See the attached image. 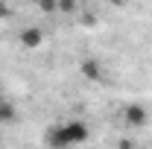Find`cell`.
Instances as JSON below:
<instances>
[{"mask_svg":"<svg viewBox=\"0 0 152 149\" xmlns=\"http://www.w3.org/2000/svg\"><path fill=\"white\" fill-rule=\"evenodd\" d=\"M85 140H88V126L82 120H70V123H61L47 131V143H53V146H73V143H85Z\"/></svg>","mask_w":152,"mask_h":149,"instance_id":"obj_1","label":"cell"},{"mask_svg":"<svg viewBox=\"0 0 152 149\" xmlns=\"http://www.w3.org/2000/svg\"><path fill=\"white\" fill-rule=\"evenodd\" d=\"M149 123V111H146V105H140V102H129L126 108H123V126H129V129H143Z\"/></svg>","mask_w":152,"mask_h":149,"instance_id":"obj_2","label":"cell"},{"mask_svg":"<svg viewBox=\"0 0 152 149\" xmlns=\"http://www.w3.org/2000/svg\"><path fill=\"white\" fill-rule=\"evenodd\" d=\"M79 73H82V79H88V82H102L105 79V67L99 64V58H85L79 64Z\"/></svg>","mask_w":152,"mask_h":149,"instance_id":"obj_3","label":"cell"},{"mask_svg":"<svg viewBox=\"0 0 152 149\" xmlns=\"http://www.w3.org/2000/svg\"><path fill=\"white\" fill-rule=\"evenodd\" d=\"M18 41L26 47V50H38L41 41H44V32H41L38 26H26V29H20V32H18Z\"/></svg>","mask_w":152,"mask_h":149,"instance_id":"obj_4","label":"cell"},{"mask_svg":"<svg viewBox=\"0 0 152 149\" xmlns=\"http://www.w3.org/2000/svg\"><path fill=\"white\" fill-rule=\"evenodd\" d=\"M15 120H18V108H15V102L3 99V102H0V126H9V123H15Z\"/></svg>","mask_w":152,"mask_h":149,"instance_id":"obj_5","label":"cell"},{"mask_svg":"<svg viewBox=\"0 0 152 149\" xmlns=\"http://www.w3.org/2000/svg\"><path fill=\"white\" fill-rule=\"evenodd\" d=\"M35 6L44 12V15H53V12H58V0H35Z\"/></svg>","mask_w":152,"mask_h":149,"instance_id":"obj_6","label":"cell"},{"mask_svg":"<svg viewBox=\"0 0 152 149\" xmlns=\"http://www.w3.org/2000/svg\"><path fill=\"white\" fill-rule=\"evenodd\" d=\"M76 9H79V3H76V0H58V12H64V15H73Z\"/></svg>","mask_w":152,"mask_h":149,"instance_id":"obj_7","label":"cell"},{"mask_svg":"<svg viewBox=\"0 0 152 149\" xmlns=\"http://www.w3.org/2000/svg\"><path fill=\"white\" fill-rule=\"evenodd\" d=\"M6 18H12V9H9L6 0H0V20H6Z\"/></svg>","mask_w":152,"mask_h":149,"instance_id":"obj_8","label":"cell"},{"mask_svg":"<svg viewBox=\"0 0 152 149\" xmlns=\"http://www.w3.org/2000/svg\"><path fill=\"white\" fill-rule=\"evenodd\" d=\"M108 3H111V6H123L126 0H108Z\"/></svg>","mask_w":152,"mask_h":149,"instance_id":"obj_9","label":"cell"},{"mask_svg":"<svg viewBox=\"0 0 152 149\" xmlns=\"http://www.w3.org/2000/svg\"><path fill=\"white\" fill-rule=\"evenodd\" d=\"M3 99H6V96H3V91H0V102H3Z\"/></svg>","mask_w":152,"mask_h":149,"instance_id":"obj_10","label":"cell"}]
</instances>
